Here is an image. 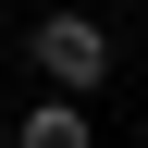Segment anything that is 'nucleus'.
Here are the masks:
<instances>
[{
    "mask_svg": "<svg viewBox=\"0 0 148 148\" xmlns=\"http://www.w3.org/2000/svg\"><path fill=\"white\" fill-rule=\"evenodd\" d=\"M12 148H86V111H74V99H49V111H25V136H12Z\"/></svg>",
    "mask_w": 148,
    "mask_h": 148,
    "instance_id": "nucleus-2",
    "label": "nucleus"
},
{
    "mask_svg": "<svg viewBox=\"0 0 148 148\" xmlns=\"http://www.w3.org/2000/svg\"><path fill=\"white\" fill-rule=\"evenodd\" d=\"M37 74L62 86V99H86L111 74V25H86V12H37Z\"/></svg>",
    "mask_w": 148,
    "mask_h": 148,
    "instance_id": "nucleus-1",
    "label": "nucleus"
}]
</instances>
